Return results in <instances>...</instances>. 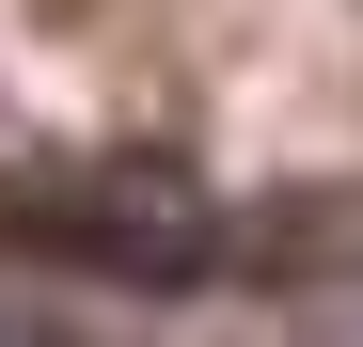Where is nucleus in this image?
I'll return each instance as SVG.
<instances>
[{
  "mask_svg": "<svg viewBox=\"0 0 363 347\" xmlns=\"http://www.w3.org/2000/svg\"><path fill=\"white\" fill-rule=\"evenodd\" d=\"M0 253H48V268H111V284H206L237 237L206 221V190L174 174H0Z\"/></svg>",
  "mask_w": 363,
  "mask_h": 347,
  "instance_id": "1",
  "label": "nucleus"
}]
</instances>
